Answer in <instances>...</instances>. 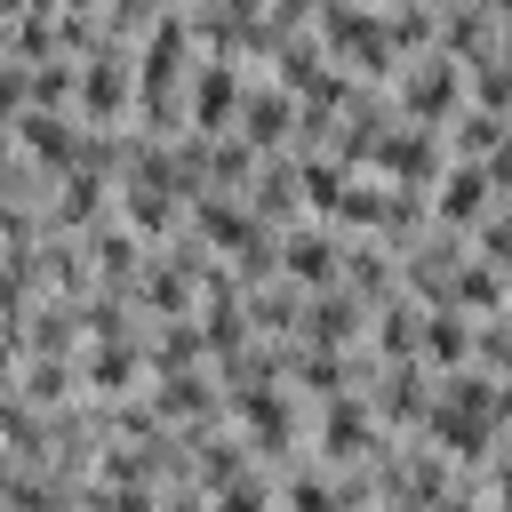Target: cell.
I'll list each match as a JSON object with an SVG mask.
<instances>
[{
	"instance_id": "6da1fadb",
	"label": "cell",
	"mask_w": 512,
	"mask_h": 512,
	"mask_svg": "<svg viewBox=\"0 0 512 512\" xmlns=\"http://www.w3.org/2000/svg\"><path fill=\"white\" fill-rule=\"evenodd\" d=\"M384 96H392V112H400V120L440 128V120L464 104V64H456L448 48H416V56H400V64H392Z\"/></svg>"
},
{
	"instance_id": "7a4b0ae2",
	"label": "cell",
	"mask_w": 512,
	"mask_h": 512,
	"mask_svg": "<svg viewBox=\"0 0 512 512\" xmlns=\"http://www.w3.org/2000/svg\"><path fill=\"white\" fill-rule=\"evenodd\" d=\"M128 88H136L128 40H96L88 56H72V112H80L88 128H120V120H128Z\"/></svg>"
},
{
	"instance_id": "3957f363",
	"label": "cell",
	"mask_w": 512,
	"mask_h": 512,
	"mask_svg": "<svg viewBox=\"0 0 512 512\" xmlns=\"http://www.w3.org/2000/svg\"><path fill=\"white\" fill-rule=\"evenodd\" d=\"M240 88H248V64L232 48H200L184 72V128H232Z\"/></svg>"
},
{
	"instance_id": "277c9868",
	"label": "cell",
	"mask_w": 512,
	"mask_h": 512,
	"mask_svg": "<svg viewBox=\"0 0 512 512\" xmlns=\"http://www.w3.org/2000/svg\"><path fill=\"white\" fill-rule=\"evenodd\" d=\"M136 392H144V408H152L160 424H224V384H216L208 360H200V368H160V376H144Z\"/></svg>"
},
{
	"instance_id": "5b68a950",
	"label": "cell",
	"mask_w": 512,
	"mask_h": 512,
	"mask_svg": "<svg viewBox=\"0 0 512 512\" xmlns=\"http://www.w3.org/2000/svg\"><path fill=\"white\" fill-rule=\"evenodd\" d=\"M360 400L376 408L384 432H416V416H424V400H432V368H424V360H376V368L360 376Z\"/></svg>"
},
{
	"instance_id": "8992f818",
	"label": "cell",
	"mask_w": 512,
	"mask_h": 512,
	"mask_svg": "<svg viewBox=\"0 0 512 512\" xmlns=\"http://www.w3.org/2000/svg\"><path fill=\"white\" fill-rule=\"evenodd\" d=\"M96 216H112V176L88 168V160L56 168V176H48V200H40V224H48V232H88Z\"/></svg>"
},
{
	"instance_id": "52a82bcc",
	"label": "cell",
	"mask_w": 512,
	"mask_h": 512,
	"mask_svg": "<svg viewBox=\"0 0 512 512\" xmlns=\"http://www.w3.org/2000/svg\"><path fill=\"white\" fill-rule=\"evenodd\" d=\"M272 248H280V280L328 288V280H336V256H344V232H336L328 216H296V224L272 232Z\"/></svg>"
},
{
	"instance_id": "ba28073f",
	"label": "cell",
	"mask_w": 512,
	"mask_h": 512,
	"mask_svg": "<svg viewBox=\"0 0 512 512\" xmlns=\"http://www.w3.org/2000/svg\"><path fill=\"white\" fill-rule=\"evenodd\" d=\"M8 144L32 160V168H72L80 160V112H56V104H24L16 120H8Z\"/></svg>"
},
{
	"instance_id": "9c48e42d",
	"label": "cell",
	"mask_w": 512,
	"mask_h": 512,
	"mask_svg": "<svg viewBox=\"0 0 512 512\" xmlns=\"http://www.w3.org/2000/svg\"><path fill=\"white\" fill-rule=\"evenodd\" d=\"M440 128H416V120H392L376 144H368V168L384 176V184H432L440 176Z\"/></svg>"
},
{
	"instance_id": "30bf717a",
	"label": "cell",
	"mask_w": 512,
	"mask_h": 512,
	"mask_svg": "<svg viewBox=\"0 0 512 512\" xmlns=\"http://www.w3.org/2000/svg\"><path fill=\"white\" fill-rule=\"evenodd\" d=\"M184 232H192L208 256H232V248H240V240H256L264 224H256V208H248L240 192H216V184H208V192H192V200H184Z\"/></svg>"
},
{
	"instance_id": "8fae6325",
	"label": "cell",
	"mask_w": 512,
	"mask_h": 512,
	"mask_svg": "<svg viewBox=\"0 0 512 512\" xmlns=\"http://www.w3.org/2000/svg\"><path fill=\"white\" fill-rule=\"evenodd\" d=\"M360 336H368V304H360L344 280L304 288V304H296V344H360Z\"/></svg>"
},
{
	"instance_id": "7c38bea8",
	"label": "cell",
	"mask_w": 512,
	"mask_h": 512,
	"mask_svg": "<svg viewBox=\"0 0 512 512\" xmlns=\"http://www.w3.org/2000/svg\"><path fill=\"white\" fill-rule=\"evenodd\" d=\"M72 368H80V392L120 400V392L144 384V336H88V344L72 352Z\"/></svg>"
},
{
	"instance_id": "4fadbf2b",
	"label": "cell",
	"mask_w": 512,
	"mask_h": 512,
	"mask_svg": "<svg viewBox=\"0 0 512 512\" xmlns=\"http://www.w3.org/2000/svg\"><path fill=\"white\" fill-rule=\"evenodd\" d=\"M504 432H512V424L464 416V408H448V400H424V416H416V440H424V448H440L448 464H480V456H488Z\"/></svg>"
},
{
	"instance_id": "5bb4252c",
	"label": "cell",
	"mask_w": 512,
	"mask_h": 512,
	"mask_svg": "<svg viewBox=\"0 0 512 512\" xmlns=\"http://www.w3.org/2000/svg\"><path fill=\"white\" fill-rule=\"evenodd\" d=\"M240 200L256 208V224H296L304 216V200H296V152L288 144H272V152H256V168H248V184H240Z\"/></svg>"
},
{
	"instance_id": "9a60e30c",
	"label": "cell",
	"mask_w": 512,
	"mask_h": 512,
	"mask_svg": "<svg viewBox=\"0 0 512 512\" xmlns=\"http://www.w3.org/2000/svg\"><path fill=\"white\" fill-rule=\"evenodd\" d=\"M288 120H296V96H288L280 80H256V72H248L240 112H232V136H240L248 152H272V144H288Z\"/></svg>"
},
{
	"instance_id": "2e32d148",
	"label": "cell",
	"mask_w": 512,
	"mask_h": 512,
	"mask_svg": "<svg viewBox=\"0 0 512 512\" xmlns=\"http://www.w3.org/2000/svg\"><path fill=\"white\" fill-rule=\"evenodd\" d=\"M128 304H136V320H176V312H192V272L168 264L160 248H144V264L128 280Z\"/></svg>"
},
{
	"instance_id": "e0dca14e",
	"label": "cell",
	"mask_w": 512,
	"mask_h": 512,
	"mask_svg": "<svg viewBox=\"0 0 512 512\" xmlns=\"http://www.w3.org/2000/svg\"><path fill=\"white\" fill-rule=\"evenodd\" d=\"M80 248H88L96 288H120V296H128V280H136V264H144V240H136L120 216H96V224L80 232Z\"/></svg>"
},
{
	"instance_id": "ac0fdd59",
	"label": "cell",
	"mask_w": 512,
	"mask_h": 512,
	"mask_svg": "<svg viewBox=\"0 0 512 512\" xmlns=\"http://www.w3.org/2000/svg\"><path fill=\"white\" fill-rule=\"evenodd\" d=\"M112 216L152 248V240H168V232L184 224V200H176L168 184H112Z\"/></svg>"
},
{
	"instance_id": "d6986e66",
	"label": "cell",
	"mask_w": 512,
	"mask_h": 512,
	"mask_svg": "<svg viewBox=\"0 0 512 512\" xmlns=\"http://www.w3.org/2000/svg\"><path fill=\"white\" fill-rule=\"evenodd\" d=\"M16 336H24V352H80V296L40 288L24 304V320H16Z\"/></svg>"
},
{
	"instance_id": "ffe728a7",
	"label": "cell",
	"mask_w": 512,
	"mask_h": 512,
	"mask_svg": "<svg viewBox=\"0 0 512 512\" xmlns=\"http://www.w3.org/2000/svg\"><path fill=\"white\" fill-rule=\"evenodd\" d=\"M472 352V312H456L448 296H432L424 312H416V360L424 368H456Z\"/></svg>"
},
{
	"instance_id": "44dd1931",
	"label": "cell",
	"mask_w": 512,
	"mask_h": 512,
	"mask_svg": "<svg viewBox=\"0 0 512 512\" xmlns=\"http://www.w3.org/2000/svg\"><path fill=\"white\" fill-rule=\"evenodd\" d=\"M296 304H304V288L280 280V272L240 288V320H248V336H296Z\"/></svg>"
},
{
	"instance_id": "7402d4cb",
	"label": "cell",
	"mask_w": 512,
	"mask_h": 512,
	"mask_svg": "<svg viewBox=\"0 0 512 512\" xmlns=\"http://www.w3.org/2000/svg\"><path fill=\"white\" fill-rule=\"evenodd\" d=\"M456 64H464V104L512 112V64H504V32H496V40H480V48H464Z\"/></svg>"
},
{
	"instance_id": "603a6c76",
	"label": "cell",
	"mask_w": 512,
	"mask_h": 512,
	"mask_svg": "<svg viewBox=\"0 0 512 512\" xmlns=\"http://www.w3.org/2000/svg\"><path fill=\"white\" fill-rule=\"evenodd\" d=\"M440 152H448V160H488V152H504V112L456 104V112L440 120Z\"/></svg>"
},
{
	"instance_id": "cb8c5ba5",
	"label": "cell",
	"mask_w": 512,
	"mask_h": 512,
	"mask_svg": "<svg viewBox=\"0 0 512 512\" xmlns=\"http://www.w3.org/2000/svg\"><path fill=\"white\" fill-rule=\"evenodd\" d=\"M448 304H456V312H512L504 264H488V256H456V272H448Z\"/></svg>"
},
{
	"instance_id": "d4e9b609",
	"label": "cell",
	"mask_w": 512,
	"mask_h": 512,
	"mask_svg": "<svg viewBox=\"0 0 512 512\" xmlns=\"http://www.w3.org/2000/svg\"><path fill=\"white\" fill-rule=\"evenodd\" d=\"M464 360L488 368V376H512V320L504 312H472V352Z\"/></svg>"
},
{
	"instance_id": "484cf974",
	"label": "cell",
	"mask_w": 512,
	"mask_h": 512,
	"mask_svg": "<svg viewBox=\"0 0 512 512\" xmlns=\"http://www.w3.org/2000/svg\"><path fill=\"white\" fill-rule=\"evenodd\" d=\"M24 104H56V112H72V56H40V64H24Z\"/></svg>"
},
{
	"instance_id": "4316f807",
	"label": "cell",
	"mask_w": 512,
	"mask_h": 512,
	"mask_svg": "<svg viewBox=\"0 0 512 512\" xmlns=\"http://www.w3.org/2000/svg\"><path fill=\"white\" fill-rule=\"evenodd\" d=\"M160 8H168V0H96V32H104V40H136Z\"/></svg>"
},
{
	"instance_id": "83f0119b",
	"label": "cell",
	"mask_w": 512,
	"mask_h": 512,
	"mask_svg": "<svg viewBox=\"0 0 512 512\" xmlns=\"http://www.w3.org/2000/svg\"><path fill=\"white\" fill-rule=\"evenodd\" d=\"M16 112H24V64H16V56H0V128H8Z\"/></svg>"
},
{
	"instance_id": "f1b7e54d",
	"label": "cell",
	"mask_w": 512,
	"mask_h": 512,
	"mask_svg": "<svg viewBox=\"0 0 512 512\" xmlns=\"http://www.w3.org/2000/svg\"><path fill=\"white\" fill-rule=\"evenodd\" d=\"M312 8L320 0H264V16H280V24H312Z\"/></svg>"
},
{
	"instance_id": "f546056e",
	"label": "cell",
	"mask_w": 512,
	"mask_h": 512,
	"mask_svg": "<svg viewBox=\"0 0 512 512\" xmlns=\"http://www.w3.org/2000/svg\"><path fill=\"white\" fill-rule=\"evenodd\" d=\"M176 8H184V0H176Z\"/></svg>"
}]
</instances>
